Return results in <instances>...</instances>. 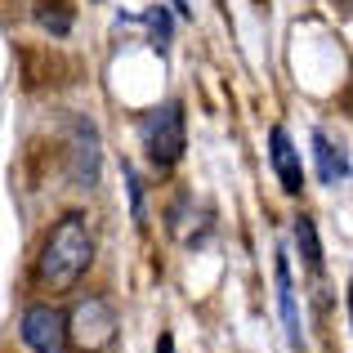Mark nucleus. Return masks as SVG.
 Listing matches in <instances>:
<instances>
[{"mask_svg":"<svg viewBox=\"0 0 353 353\" xmlns=\"http://www.w3.org/2000/svg\"><path fill=\"white\" fill-rule=\"evenodd\" d=\"M94 264V237H90L85 215H63L50 228L36 259V277H41L50 291H72V286L85 277V268Z\"/></svg>","mask_w":353,"mask_h":353,"instance_id":"nucleus-1","label":"nucleus"},{"mask_svg":"<svg viewBox=\"0 0 353 353\" xmlns=\"http://www.w3.org/2000/svg\"><path fill=\"white\" fill-rule=\"evenodd\" d=\"M143 148L152 157V165H174L183 157V108L179 103H161L157 112L143 117Z\"/></svg>","mask_w":353,"mask_h":353,"instance_id":"nucleus-2","label":"nucleus"},{"mask_svg":"<svg viewBox=\"0 0 353 353\" xmlns=\"http://www.w3.org/2000/svg\"><path fill=\"white\" fill-rule=\"evenodd\" d=\"M18 336L32 353H68L72 345V327L54 304H32L18 322Z\"/></svg>","mask_w":353,"mask_h":353,"instance_id":"nucleus-3","label":"nucleus"},{"mask_svg":"<svg viewBox=\"0 0 353 353\" xmlns=\"http://www.w3.org/2000/svg\"><path fill=\"white\" fill-rule=\"evenodd\" d=\"M68 327H72V345L81 353L108 349L112 336H117V318H112V309H108V300H99V295H90V300H81L77 309H72Z\"/></svg>","mask_w":353,"mask_h":353,"instance_id":"nucleus-4","label":"nucleus"},{"mask_svg":"<svg viewBox=\"0 0 353 353\" xmlns=\"http://www.w3.org/2000/svg\"><path fill=\"white\" fill-rule=\"evenodd\" d=\"M268 161H273V170H277V183H282L286 192H300V188H304L300 148L291 143V134H286L282 125H273V130H268Z\"/></svg>","mask_w":353,"mask_h":353,"instance_id":"nucleus-5","label":"nucleus"},{"mask_svg":"<svg viewBox=\"0 0 353 353\" xmlns=\"http://www.w3.org/2000/svg\"><path fill=\"white\" fill-rule=\"evenodd\" d=\"M273 282H277V309H282V331L291 340V349H304V327H300V304H295V282H291V264L277 250L273 259Z\"/></svg>","mask_w":353,"mask_h":353,"instance_id":"nucleus-6","label":"nucleus"},{"mask_svg":"<svg viewBox=\"0 0 353 353\" xmlns=\"http://www.w3.org/2000/svg\"><path fill=\"white\" fill-rule=\"evenodd\" d=\"M72 179L77 188L99 183V134L90 121H77V134H72Z\"/></svg>","mask_w":353,"mask_h":353,"instance_id":"nucleus-7","label":"nucleus"},{"mask_svg":"<svg viewBox=\"0 0 353 353\" xmlns=\"http://www.w3.org/2000/svg\"><path fill=\"white\" fill-rule=\"evenodd\" d=\"M313 161H318V179L331 183V188L349 179V157H345V148L331 143L322 130H313Z\"/></svg>","mask_w":353,"mask_h":353,"instance_id":"nucleus-8","label":"nucleus"},{"mask_svg":"<svg viewBox=\"0 0 353 353\" xmlns=\"http://www.w3.org/2000/svg\"><path fill=\"white\" fill-rule=\"evenodd\" d=\"M295 246H300V259L309 264V273H322V246H318V228L313 219H295Z\"/></svg>","mask_w":353,"mask_h":353,"instance_id":"nucleus-9","label":"nucleus"},{"mask_svg":"<svg viewBox=\"0 0 353 353\" xmlns=\"http://www.w3.org/2000/svg\"><path fill=\"white\" fill-rule=\"evenodd\" d=\"M36 23H41V27H50V32L54 36H63V32H68V27H72V18L68 14H63V9H36Z\"/></svg>","mask_w":353,"mask_h":353,"instance_id":"nucleus-10","label":"nucleus"},{"mask_svg":"<svg viewBox=\"0 0 353 353\" xmlns=\"http://www.w3.org/2000/svg\"><path fill=\"white\" fill-rule=\"evenodd\" d=\"M157 353H174V340H170V336H161V340H157Z\"/></svg>","mask_w":353,"mask_h":353,"instance_id":"nucleus-11","label":"nucleus"},{"mask_svg":"<svg viewBox=\"0 0 353 353\" xmlns=\"http://www.w3.org/2000/svg\"><path fill=\"white\" fill-rule=\"evenodd\" d=\"M336 5H340V9H345V14H353V0H336Z\"/></svg>","mask_w":353,"mask_h":353,"instance_id":"nucleus-12","label":"nucleus"},{"mask_svg":"<svg viewBox=\"0 0 353 353\" xmlns=\"http://www.w3.org/2000/svg\"><path fill=\"white\" fill-rule=\"evenodd\" d=\"M349 313H353V286H349Z\"/></svg>","mask_w":353,"mask_h":353,"instance_id":"nucleus-13","label":"nucleus"}]
</instances>
